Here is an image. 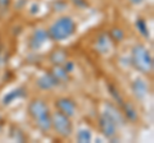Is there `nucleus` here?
<instances>
[{
	"label": "nucleus",
	"mask_w": 154,
	"mask_h": 143,
	"mask_svg": "<svg viewBox=\"0 0 154 143\" xmlns=\"http://www.w3.org/2000/svg\"><path fill=\"white\" fill-rule=\"evenodd\" d=\"M27 112L42 133H48L51 129V114L44 100H32L27 106Z\"/></svg>",
	"instance_id": "f257e3e1"
},
{
	"label": "nucleus",
	"mask_w": 154,
	"mask_h": 143,
	"mask_svg": "<svg viewBox=\"0 0 154 143\" xmlns=\"http://www.w3.org/2000/svg\"><path fill=\"white\" fill-rule=\"evenodd\" d=\"M77 30L76 22L71 17H60L48 28V36L53 41H63L72 37Z\"/></svg>",
	"instance_id": "f03ea898"
},
{
	"label": "nucleus",
	"mask_w": 154,
	"mask_h": 143,
	"mask_svg": "<svg viewBox=\"0 0 154 143\" xmlns=\"http://www.w3.org/2000/svg\"><path fill=\"white\" fill-rule=\"evenodd\" d=\"M130 64L143 74H150L154 68L150 52L143 44H136L132 47Z\"/></svg>",
	"instance_id": "7ed1b4c3"
},
{
	"label": "nucleus",
	"mask_w": 154,
	"mask_h": 143,
	"mask_svg": "<svg viewBox=\"0 0 154 143\" xmlns=\"http://www.w3.org/2000/svg\"><path fill=\"white\" fill-rule=\"evenodd\" d=\"M51 129H54L58 136L69 138L73 133V124H72L69 116L59 111H55L54 114H51Z\"/></svg>",
	"instance_id": "20e7f679"
},
{
	"label": "nucleus",
	"mask_w": 154,
	"mask_h": 143,
	"mask_svg": "<svg viewBox=\"0 0 154 143\" xmlns=\"http://www.w3.org/2000/svg\"><path fill=\"white\" fill-rule=\"evenodd\" d=\"M99 129L105 138L113 139L116 134H117V124L103 112L99 116Z\"/></svg>",
	"instance_id": "39448f33"
},
{
	"label": "nucleus",
	"mask_w": 154,
	"mask_h": 143,
	"mask_svg": "<svg viewBox=\"0 0 154 143\" xmlns=\"http://www.w3.org/2000/svg\"><path fill=\"white\" fill-rule=\"evenodd\" d=\"M48 40H49L48 31L44 30V28H37L32 32L30 40H28V49L32 51H37Z\"/></svg>",
	"instance_id": "423d86ee"
},
{
	"label": "nucleus",
	"mask_w": 154,
	"mask_h": 143,
	"mask_svg": "<svg viewBox=\"0 0 154 143\" xmlns=\"http://www.w3.org/2000/svg\"><path fill=\"white\" fill-rule=\"evenodd\" d=\"M55 107L58 109V111L64 114L67 116H75L76 110H77V106H76V102L73 100H71L68 97H60L55 100Z\"/></svg>",
	"instance_id": "0eeeda50"
},
{
	"label": "nucleus",
	"mask_w": 154,
	"mask_h": 143,
	"mask_svg": "<svg viewBox=\"0 0 154 143\" xmlns=\"http://www.w3.org/2000/svg\"><path fill=\"white\" fill-rule=\"evenodd\" d=\"M104 107H105V110L103 111L105 115L109 116L112 120L117 124V127H122L126 124V119H125L123 116V114L119 111V109L116 106V105L113 104H110V102H105L104 104Z\"/></svg>",
	"instance_id": "6e6552de"
},
{
	"label": "nucleus",
	"mask_w": 154,
	"mask_h": 143,
	"mask_svg": "<svg viewBox=\"0 0 154 143\" xmlns=\"http://www.w3.org/2000/svg\"><path fill=\"white\" fill-rule=\"evenodd\" d=\"M112 45H113V41L110 40V37L108 33H100V35L96 37L95 40V51L100 55H105L108 54L112 49Z\"/></svg>",
	"instance_id": "1a4fd4ad"
},
{
	"label": "nucleus",
	"mask_w": 154,
	"mask_h": 143,
	"mask_svg": "<svg viewBox=\"0 0 154 143\" xmlns=\"http://www.w3.org/2000/svg\"><path fill=\"white\" fill-rule=\"evenodd\" d=\"M60 83L58 82V79L53 75L50 72H48V73H44L41 75L40 78H37L36 80V86L42 91H49V89H53L58 87Z\"/></svg>",
	"instance_id": "9d476101"
},
{
	"label": "nucleus",
	"mask_w": 154,
	"mask_h": 143,
	"mask_svg": "<svg viewBox=\"0 0 154 143\" xmlns=\"http://www.w3.org/2000/svg\"><path fill=\"white\" fill-rule=\"evenodd\" d=\"M131 88H132V92L135 95V97L139 98V100H143L144 97L148 95L149 92V86L144 79L141 78H136L131 83Z\"/></svg>",
	"instance_id": "9b49d317"
},
{
	"label": "nucleus",
	"mask_w": 154,
	"mask_h": 143,
	"mask_svg": "<svg viewBox=\"0 0 154 143\" xmlns=\"http://www.w3.org/2000/svg\"><path fill=\"white\" fill-rule=\"evenodd\" d=\"M121 107H122V114H123L125 119H126V121H131V123H136L137 121L139 115H137V111H136V109L134 107L132 104L125 101L121 105Z\"/></svg>",
	"instance_id": "f8f14e48"
},
{
	"label": "nucleus",
	"mask_w": 154,
	"mask_h": 143,
	"mask_svg": "<svg viewBox=\"0 0 154 143\" xmlns=\"http://www.w3.org/2000/svg\"><path fill=\"white\" fill-rule=\"evenodd\" d=\"M49 60L53 65H63L68 60V54L63 49H55L50 52Z\"/></svg>",
	"instance_id": "ddd939ff"
},
{
	"label": "nucleus",
	"mask_w": 154,
	"mask_h": 143,
	"mask_svg": "<svg viewBox=\"0 0 154 143\" xmlns=\"http://www.w3.org/2000/svg\"><path fill=\"white\" fill-rule=\"evenodd\" d=\"M26 96V89L19 87V88H14L12 89V91H9L5 96L3 97V105H5V106H8V105H11L13 101H16V100L18 98H22Z\"/></svg>",
	"instance_id": "4468645a"
},
{
	"label": "nucleus",
	"mask_w": 154,
	"mask_h": 143,
	"mask_svg": "<svg viewBox=\"0 0 154 143\" xmlns=\"http://www.w3.org/2000/svg\"><path fill=\"white\" fill-rule=\"evenodd\" d=\"M50 73L58 79L59 83H67L69 80V73L67 70H64V68L62 65H54L51 68Z\"/></svg>",
	"instance_id": "2eb2a0df"
},
{
	"label": "nucleus",
	"mask_w": 154,
	"mask_h": 143,
	"mask_svg": "<svg viewBox=\"0 0 154 143\" xmlns=\"http://www.w3.org/2000/svg\"><path fill=\"white\" fill-rule=\"evenodd\" d=\"M135 26H136L139 33H140L143 37H145V39H149V37H150V33H149V27H148V25H146V22H145L144 18L139 17L136 19V22H135Z\"/></svg>",
	"instance_id": "dca6fc26"
},
{
	"label": "nucleus",
	"mask_w": 154,
	"mask_h": 143,
	"mask_svg": "<svg viewBox=\"0 0 154 143\" xmlns=\"http://www.w3.org/2000/svg\"><path fill=\"white\" fill-rule=\"evenodd\" d=\"M107 88H108V92L110 93V96H112L116 100V102H117L119 106H121V105L125 102V100L122 97V95L119 93V91L117 89V87H116L114 84H112V83H108L107 84Z\"/></svg>",
	"instance_id": "f3484780"
},
{
	"label": "nucleus",
	"mask_w": 154,
	"mask_h": 143,
	"mask_svg": "<svg viewBox=\"0 0 154 143\" xmlns=\"http://www.w3.org/2000/svg\"><path fill=\"white\" fill-rule=\"evenodd\" d=\"M108 35H109L110 40H112L113 42H121L125 39V32L119 27H113L112 30L109 31Z\"/></svg>",
	"instance_id": "a211bd4d"
},
{
	"label": "nucleus",
	"mask_w": 154,
	"mask_h": 143,
	"mask_svg": "<svg viewBox=\"0 0 154 143\" xmlns=\"http://www.w3.org/2000/svg\"><path fill=\"white\" fill-rule=\"evenodd\" d=\"M91 138H93V136H91V132L89 129H80L76 136L77 142L80 143H89L91 141Z\"/></svg>",
	"instance_id": "6ab92c4d"
},
{
	"label": "nucleus",
	"mask_w": 154,
	"mask_h": 143,
	"mask_svg": "<svg viewBox=\"0 0 154 143\" xmlns=\"http://www.w3.org/2000/svg\"><path fill=\"white\" fill-rule=\"evenodd\" d=\"M66 8H67V1H64V0H57V1L53 3V9L55 12H63Z\"/></svg>",
	"instance_id": "aec40b11"
},
{
	"label": "nucleus",
	"mask_w": 154,
	"mask_h": 143,
	"mask_svg": "<svg viewBox=\"0 0 154 143\" xmlns=\"http://www.w3.org/2000/svg\"><path fill=\"white\" fill-rule=\"evenodd\" d=\"M11 7V0H0V16L5 13Z\"/></svg>",
	"instance_id": "412c9836"
},
{
	"label": "nucleus",
	"mask_w": 154,
	"mask_h": 143,
	"mask_svg": "<svg viewBox=\"0 0 154 143\" xmlns=\"http://www.w3.org/2000/svg\"><path fill=\"white\" fill-rule=\"evenodd\" d=\"M62 66H63L64 70H67V72H68V73H71V72H73V69H75V64L72 63L71 60H67L66 63H64L63 65H62Z\"/></svg>",
	"instance_id": "4be33fe9"
},
{
	"label": "nucleus",
	"mask_w": 154,
	"mask_h": 143,
	"mask_svg": "<svg viewBox=\"0 0 154 143\" xmlns=\"http://www.w3.org/2000/svg\"><path fill=\"white\" fill-rule=\"evenodd\" d=\"M72 1H73L75 5H76V7H79V8H86V7L89 5L86 0H72Z\"/></svg>",
	"instance_id": "5701e85b"
},
{
	"label": "nucleus",
	"mask_w": 154,
	"mask_h": 143,
	"mask_svg": "<svg viewBox=\"0 0 154 143\" xmlns=\"http://www.w3.org/2000/svg\"><path fill=\"white\" fill-rule=\"evenodd\" d=\"M4 125H5V119H4L2 115H0V133L3 132V129H4Z\"/></svg>",
	"instance_id": "b1692460"
},
{
	"label": "nucleus",
	"mask_w": 154,
	"mask_h": 143,
	"mask_svg": "<svg viewBox=\"0 0 154 143\" xmlns=\"http://www.w3.org/2000/svg\"><path fill=\"white\" fill-rule=\"evenodd\" d=\"M128 1L131 3L132 5H139V4H141V3L144 1V0H128Z\"/></svg>",
	"instance_id": "393cba45"
},
{
	"label": "nucleus",
	"mask_w": 154,
	"mask_h": 143,
	"mask_svg": "<svg viewBox=\"0 0 154 143\" xmlns=\"http://www.w3.org/2000/svg\"><path fill=\"white\" fill-rule=\"evenodd\" d=\"M31 9H32L31 13H32V14H35V13H37V12H38V5H37V4H33Z\"/></svg>",
	"instance_id": "a878e982"
}]
</instances>
